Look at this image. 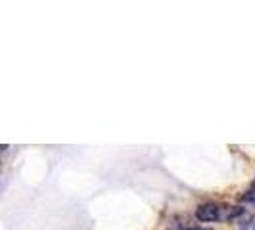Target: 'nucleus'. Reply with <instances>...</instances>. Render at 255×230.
Segmentation results:
<instances>
[{
  "label": "nucleus",
  "instance_id": "nucleus-1",
  "mask_svg": "<svg viewBox=\"0 0 255 230\" xmlns=\"http://www.w3.org/2000/svg\"><path fill=\"white\" fill-rule=\"evenodd\" d=\"M244 215V207L230 204H219V202H209L198 207L196 211V219L202 223H225V221H232Z\"/></svg>",
  "mask_w": 255,
  "mask_h": 230
},
{
  "label": "nucleus",
  "instance_id": "nucleus-2",
  "mask_svg": "<svg viewBox=\"0 0 255 230\" xmlns=\"http://www.w3.org/2000/svg\"><path fill=\"white\" fill-rule=\"evenodd\" d=\"M242 200L244 202H248V204H255V188H252L250 192H246Z\"/></svg>",
  "mask_w": 255,
  "mask_h": 230
}]
</instances>
